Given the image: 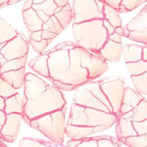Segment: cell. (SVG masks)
<instances>
[{"instance_id":"1","label":"cell","mask_w":147,"mask_h":147,"mask_svg":"<svg viewBox=\"0 0 147 147\" xmlns=\"http://www.w3.org/2000/svg\"><path fill=\"white\" fill-rule=\"evenodd\" d=\"M28 65L65 91L74 90L94 80L109 69L105 61L72 41L61 42L34 57Z\"/></svg>"},{"instance_id":"2","label":"cell","mask_w":147,"mask_h":147,"mask_svg":"<svg viewBox=\"0 0 147 147\" xmlns=\"http://www.w3.org/2000/svg\"><path fill=\"white\" fill-rule=\"evenodd\" d=\"M23 85L22 119L28 125L32 120L67 105L60 89L47 83L35 74H26Z\"/></svg>"},{"instance_id":"3","label":"cell","mask_w":147,"mask_h":147,"mask_svg":"<svg viewBox=\"0 0 147 147\" xmlns=\"http://www.w3.org/2000/svg\"><path fill=\"white\" fill-rule=\"evenodd\" d=\"M117 115L72 102L66 125V134L72 140L89 137L111 127Z\"/></svg>"},{"instance_id":"4","label":"cell","mask_w":147,"mask_h":147,"mask_svg":"<svg viewBox=\"0 0 147 147\" xmlns=\"http://www.w3.org/2000/svg\"><path fill=\"white\" fill-rule=\"evenodd\" d=\"M29 49V40L20 33L0 45V77L15 89L23 86Z\"/></svg>"},{"instance_id":"5","label":"cell","mask_w":147,"mask_h":147,"mask_svg":"<svg viewBox=\"0 0 147 147\" xmlns=\"http://www.w3.org/2000/svg\"><path fill=\"white\" fill-rule=\"evenodd\" d=\"M115 123L119 142L129 147H147V120L127 112L118 114Z\"/></svg>"},{"instance_id":"6","label":"cell","mask_w":147,"mask_h":147,"mask_svg":"<svg viewBox=\"0 0 147 147\" xmlns=\"http://www.w3.org/2000/svg\"><path fill=\"white\" fill-rule=\"evenodd\" d=\"M72 32L78 45L96 55L107 41L109 36L103 20L73 23Z\"/></svg>"},{"instance_id":"7","label":"cell","mask_w":147,"mask_h":147,"mask_svg":"<svg viewBox=\"0 0 147 147\" xmlns=\"http://www.w3.org/2000/svg\"><path fill=\"white\" fill-rule=\"evenodd\" d=\"M67 105L30 121L28 125L39 131L50 140L62 144L66 134Z\"/></svg>"},{"instance_id":"8","label":"cell","mask_w":147,"mask_h":147,"mask_svg":"<svg viewBox=\"0 0 147 147\" xmlns=\"http://www.w3.org/2000/svg\"><path fill=\"white\" fill-rule=\"evenodd\" d=\"M74 90L72 102L74 104L107 113L114 114L113 109L102 92L98 80L89 82Z\"/></svg>"},{"instance_id":"9","label":"cell","mask_w":147,"mask_h":147,"mask_svg":"<svg viewBox=\"0 0 147 147\" xmlns=\"http://www.w3.org/2000/svg\"><path fill=\"white\" fill-rule=\"evenodd\" d=\"M103 1L80 0L73 1V23L83 22L104 18Z\"/></svg>"},{"instance_id":"10","label":"cell","mask_w":147,"mask_h":147,"mask_svg":"<svg viewBox=\"0 0 147 147\" xmlns=\"http://www.w3.org/2000/svg\"><path fill=\"white\" fill-rule=\"evenodd\" d=\"M100 89L113 109L118 115L125 88L123 78L120 76L108 77L98 80Z\"/></svg>"},{"instance_id":"11","label":"cell","mask_w":147,"mask_h":147,"mask_svg":"<svg viewBox=\"0 0 147 147\" xmlns=\"http://www.w3.org/2000/svg\"><path fill=\"white\" fill-rule=\"evenodd\" d=\"M123 27L122 36L129 40L147 44V5Z\"/></svg>"},{"instance_id":"12","label":"cell","mask_w":147,"mask_h":147,"mask_svg":"<svg viewBox=\"0 0 147 147\" xmlns=\"http://www.w3.org/2000/svg\"><path fill=\"white\" fill-rule=\"evenodd\" d=\"M67 147H122L120 143L114 137L109 136L89 137L71 140L67 142Z\"/></svg>"},{"instance_id":"13","label":"cell","mask_w":147,"mask_h":147,"mask_svg":"<svg viewBox=\"0 0 147 147\" xmlns=\"http://www.w3.org/2000/svg\"><path fill=\"white\" fill-rule=\"evenodd\" d=\"M22 115L11 114L6 115L5 123L0 132V139L8 143H12L16 140L20 129Z\"/></svg>"},{"instance_id":"14","label":"cell","mask_w":147,"mask_h":147,"mask_svg":"<svg viewBox=\"0 0 147 147\" xmlns=\"http://www.w3.org/2000/svg\"><path fill=\"white\" fill-rule=\"evenodd\" d=\"M122 50V43H117L107 39L96 55L105 61L116 62L120 60Z\"/></svg>"},{"instance_id":"15","label":"cell","mask_w":147,"mask_h":147,"mask_svg":"<svg viewBox=\"0 0 147 147\" xmlns=\"http://www.w3.org/2000/svg\"><path fill=\"white\" fill-rule=\"evenodd\" d=\"M145 98L129 87L125 88L118 114L126 113L136 107Z\"/></svg>"},{"instance_id":"16","label":"cell","mask_w":147,"mask_h":147,"mask_svg":"<svg viewBox=\"0 0 147 147\" xmlns=\"http://www.w3.org/2000/svg\"><path fill=\"white\" fill-rule=\"evenodd\" d=\"M144 46L136 44H126L122 47L123 54L125 63L135 62L142 60V52Z\"/></svg>"},{"instance_id":"17","label":"cell","mask_w":147,"mask_h":147,"mask_svg":"<svg viewBox=\"0 0 147 147\" xmlns=\"http://www.w3.org/2000/svg\"><path fill=\"white\" fill-rule=\"evenodd\" d=\"M4 112L6 115L11 114H18L22 115L23 102L18 93L5 100Z\"/></svg>"},{"instance_id":"18","label":"cell","mask_w":147,"mask_h":147,"mask_svg":"<svg viewBox=\"0 0 147 147\" xmlns=\"http://www.w3.org/2000/svg\"><path fill=\"white\" fill-rule=\"evenodd\" d=\"M20 147H67L51 140H42L32 138H23L19 143Z\"/></svg>"},{"instance_id":"19","label":"cell","mask_w":147,"mask_h":147,"mask_svg":"<svg viewBox=\"0 0 147 147\" xmlns=\"http://www.w3.org/2000/svg\"><path fill=\"white\" fill-rule=\"evenodd\" d=\"M54 16L60 23L63 30L65 29L73 20L72 9L69 3L65 7H57Z\"/></svg>"},{"instance_id":"20","label":"cell","mask_w":147,"mask_h":147,"mask_svg":"<svg viewBox=\"0 0 147 147\" xmlns=\"http://www.w3.org/2000/svg\"><path fill=\"white\" fill-rule=\"evenodd\" d=\"M18 33L13 27L0 17V45L12 40Z\"/></svg>"},{"instance_id":"21","label":"cell","mask_w":147,"mask_h":147,"mask_svg":"<svg viewBox=\"0 0 147 147\" xmlns=\"http://www.w3.org/2000/svg\"><path fill=\"white\" fill-rule=\"evenodd\" d=\"M103 14V19L107 20L109 23L114 29L117 27H122V20L119 12L114 8L109 7L105 3Z\"/></svg>"},{"instance_id":"22","label":"cell","mask_w":147,"mask_h":147,"mask_svg":"<svg viewBox=\"0 0 147 147\" xmlns=\"http://www.w3.org/2000/svg\"><path fill=\"white\" fill-rule=\"evenodd\" d=\"M126 65L131 77L147 72V61L141 60L135 62L127 63Z\"/></svg>"},{"instance_id":"23","label":"cell","mask_w":147,"mask_h":147,"mask_svg":"<svg viewBox=\"0 0 147 147\" xmlns=\"http://www.w3.org/2000/svg\"><path fill=\"white\" fill-rule=\"evenodd\" d=\"M134 87L139 93L146 95L147 94V72L139 76L131 77Z\"/></svg>"},{"instance_id":"24","label":"cell","mask_w":147,"mask_h":147,"mask_svg":"<svg viewBox=\"0 0 147 147\" xmlns=\"http://www.w3.org/2000/svg\"><path fill=\"white\" fill-rule=\"evenodd\" d=\"M147 0H123L121 1L120 8L118 11L119 13H128L135 9L143 3L147 2Z\"/></svg>"},{"instance_id":"25","label":"cell","mask_w":147,"mask_h":147,"mask_svg":"<svg viewBox=\"0 0 147 147\" xmlns=\"http://www.w3.org/2000/svg\"><path fill=\"white\" fill-rule=\"evenodd\" d=\"M17 93L16 89L0 77V97L5 100Z\"/></svg>"},{"instance_id":"26","label":"cell","mask_w":147,"mask_h":147,"mask_svg":"<svg viewBox=\"0 0 147 147\" xmlns=\"http://www.w3.org/2000/svg\"><path fill=\"white\" fill-rule=\"evenodd\" d=\"M53 40H42L40 41H36L33 40H29V45L33 48L34 50L37 53L40 54L43 53L44 50L47 48V46L51 43Z\"/></svg>"},{"instance_id":"27","label":"cell","mask_w":147,"mask_h":147,"mask_svg":"<svg viewBox=\"0 0 147 147\" xmlns=\"http://www.w3.org/2000/svg\"><path fill=\"white\" fill-rule=\"evenodd\" d=\"M104 3L109 7H111L116 11H119L120 8L121 0H104Z\"/></svg>"},{"instance_id":"28","label":"cell","mask_w":147,"mask_h":147,"mask_svg":"<svg viewBox=\"0 0 147 147\" xmlns=\"http://www.w3.org/2000/svg\"><path fill=\"white\" fill-rule=\"evenodd\" d=\"M107 39L111 40L117 43H122V36L115 32L109 35Z\"/></svg>"},{"instance_id":"29","label":"cell","mask_w":147,"mask_h":147,"mask_svg":"<svg viewBox=\"0 0 147 147\" xmlns=\"http://www.w3.org/2000/svg\"><path fill=\"white\" fill-rule=\"evenodd\" d=\"M6 120V115L4 111L0 110V132L1 129L4 125L5 121Z\"/></svg>"},{"instance_id":"30","label":"cell","mask_w":147,"mask_h":147,"mask_svg":"<svg viewBox=\"0 0 147 147\" xmlns=\"http://www.w3.org/2000/svg\"><path fill=\"white\" fill-rule=\"evenodd\" d=\"M54 2L58 7H65L69 3L68 1L65 0H54Z\"/></svg>"},{"instance_id":"31","label":"cell","mask_w":147,"mask_h":147,"mask_svg":"<svg viewBox=\"0 0 147 147\" xmlns=\"http://www.w3.org/2000/svg\"><path fill=\"white\" fill-rule=\"evenodd\" d=\"M142 60L147 61V47L144 45L142 52Z\"/></svg>"},{"instance_id":"32","label":"cell","mask_w":147,"mask_h":147,"mask_svg":"<svg viewBox=\"0 0 147 147\" xmlns=\"http://www.w3.org/2000/svg\"><path fill=\"white\" fill-rule=\"evenodd\" d=\"M9 6L8 1H0V9Z\"/></svg>"},{"instance_id":"33","label":"cell","mask_w":147,"mask_h":147,"mask_svg":"<svg viewBox=\"0 0 147 147\" xmlns=\"http://www.w3.org/2000/svg\"><path fill=\"white\" fill-rule=\"evenodd\" d=\"M114 32H116V33L119 34V35H121L122 36V33H123V27H117L115 29Z\"/></svg>"},{"instance_id":"34","label":"cell","mask_w":147,"mask_h":147,"mask_svg":"<svg viewBox=\"0 0 147 147\" xmlns=\"http://www.w3.org/2000/svg\"><path fill=\"white\" fill-rule=\"evenodd\" d=\"M18 2L19 1H8V4H9V5H12L15 4Z\"/></svg>"},{"instance_id":"35","label":"cell","mask_w":147,"mask_h":147,"mask_svg":"<svg viewBox=\"0 0 147 147\" xmlns=\"http://www.w3.org/2000/svg\"><path fill=\"white\" fill-rule=\"evenodd\" d=\"M0 147H7V146L0 140Z\"/></svg>"}]
</instances>
